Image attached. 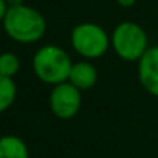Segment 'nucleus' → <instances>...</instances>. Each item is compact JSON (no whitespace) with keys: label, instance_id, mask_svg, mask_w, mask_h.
Segmentation results:
<instances>
[{"label":"nucleus","instance_id":"nucleus-5","mask_svg":"<svg viewBox=\"0 0 158 158\" xmlns=\"http://www.w3.org/2000/svg\"><path fill=\"white\" fill-rule=\"evenodd\" d=\"M48 106L51 113L59 119H71L77 115L82 106V92L77 87H74L71 82L65 81L60 84L53 85L50 96H48Z\"/></svg>","mask_w":158,"mask_h":158},{"label":"nucleus","instance_id":"nucleus-3","mask_svg":"<svg viewBox=\"0 0 158 158\" xmlns=\"http://www.w3.org/2000/svg\"><path fill=\"white\" fill-rule=\"evenodd\" d=\"M149 47L147 33L136 22L123 20L110 33V48L124 62H138Z\"/></svg>","mask_w":158,"mask_h":158},{"label":"nucleus","instance_id":"nucleus-12","mask_svg":"<svg viewBox=\"0 0 158 158\" xmlns=\"http://www.w3.org/2000/svg\"><path fill=\"white\" fill-rule=\"evenodd\" d=\"M115 2L121 6V8H130L136 3V0H115Z\"/></svg>","mask_w":158,"mask_h":158},{"label":"nucleus","instance_id":"nucleus-10","mask_svg":"<svg viewBox=\"0 0 158 158\" xmlns=\"http://www.w3.org/2000/svg\"><path fill=\"white\" fill-rule=\"evenodd\" d=\"M20 70V59L17 54L11 51H5L0 54V74L14 77Z\"/></svg>","mask_w":158,"mask_h":158},{"label":"nucleus","instance_id":"nucleus-7","mask_svg":"<svg viewBox=\"0 0 158 158\" xmlns=\"http://www.w3.org/2000/svg\"><path fill=\"white\" fill-rule=\"evenodd\" d=\"M98 68L92 60L81 59L77 62H73L70 74H68V82H71L74 87H77L81 92L90 90L98 82Z\"/></svg>","mask_w":158,"mask_h":158},{"label":"nucleus","instance_id":"nucleus-8","mask_svg":"<svg viewBox=\"0 0 158 158\" xmlns=\"http://www.w3.org/2000/svg\"><path fill=\"white\" fill-rule=\"evenodd\" d=\"M0 158H30L28 146L16 135H5L0 138Z\"/></svg>","mask_w":158,"mask_h":158},{"label":"nucleus","instance_id":"nucleus-11","mask_svg":"<svg viewBox=\"0 0 158 158\" xmlns=\"http://www.w3.org/2000/svg\"><path fill=\"white\" fill-rule=\"evenodd\" d=\"M8 8H10V6H8V3H6V0H0V23L3 22Z\"/></svg>","mask_w":158,"mask_h":158},{"label":"nucleus","instance_id":"nucleus-13","mask_svg":"<svg viewBox=\"0 0 158 158\" xmlns=\"http://www.w3.org/2000/svg\"><path fill=\"white\" fill-rule=\"evenodd\" d=\"M8 6H19V5H23V0H6Z\"/></svg>","mask_w":158,"mask_h":158},{"label":"nucleus","instance_id":"nucleus-6","mask_svg":"<svg viewBox=\"0 0 158 158\" xmlns=\"http://www.w3.org/2000/svg\"><path fill=\"white\" fill-rule=\"evenodd\" d=\"M136 73L141 87L153 98H158V45L147 48L136 62Z\"/></svg>","mask_w":158,"mask_h":158},{"label":"nucleus","instance_id":"nucleus-9","mask_svg":"<svg viewBox=\"0 0 158 158\" xmlns=\"http://www.w3.org/2000/svg\"><path fill=\"white\" fill-rule=\"evenodd\" d=\"M16 96H17V87L14 82V77L0 74V113H3L14 104Z\"/></svg>","mask_w":158,"mask_h":158},{"label":"nucleus","instance_id":"nucleus-4","mask_svg":"<svg viewBox=\"0 0 158 158\" xmlns=\"http://www.w3.org/2000/svg\"><path fill=\"white\" fill-rule=\"evenodd\" d=\"M70 45L81 59L95 60L110 50V34L95 22H81L70 33Z\"/></svg>","mask_w":158,"mask_h":158},{"label":"nucleus","instance_id":"nucleus-2","mask_svg":"<svg viewBox=\"0 0 158 158\" xmlns=\"http://www.w3.org/2000/svg\"><path fill=\"white\" fill-rule=\"evenodd\" d=\"M31 65L39 81L48 85H56L68 81L73 60L62 47L48 44L34 53Z\"/></svg>","mask_w":158,"mask_h":158},{"label":"nucleus","instance_id":"nucleus-1","mask_svg":"<svg viewBox=\"0 0 158 158\" xmlns=\"http://www.w3.org/2000/svg\"><path fill=\"white\" fill-rule=\"evenodd\" d=\"M5 33L19 44H36L47 33V20L40 11L28 5L10 6L2 22Z\"/></svg>","mask_w":158,"mask_h":158}]
</instances>
